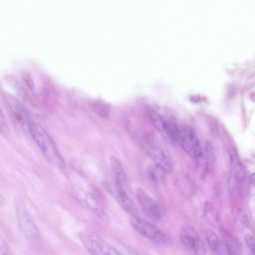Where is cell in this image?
<instances>
[{"label": "cell", "instance_id": "obj_23", "mask_svg": "<svg viewBox=\"0 0 255 255\" xmlns=\"http://www.w3.org/2000/svg\"><path fill=\"white\" fill-rule=\"evenodd\" d=\"M122 255H139L133 249L125 245H122L118 250Z\"/></svg>", "mask_w": 255, "mask_h": 255}, {"label": "cell", "instance_id": "obj_13", "mask_svg": "<svg viewBox=\"0 0 255 255\" xmlns=\"http://www.w3.org/2000/svg\"><path fill=\"white\" fill-rule=\"evenodd\" d=\"M221 231L228 255H241V246L238 241L223 227Z\"/></svg>", "mask_w": 255, "mask_h": 255}, {"label": "cell", "instance_id": "obj_15", "mask_svg": "<svg viewBox=\"0 0 255 255\" xmlns=\"http://www.w3.org/2000/svg\"><path fill=\"white\" fill-rule=\"evenodd\" d=\"M204 234L210 248L214 252H219L221 249L222 243L217 234L210 229H206Z\"/></svg>", "mask_w": 255, "mask_h": 255}, {"label": "cell", "instance_id": "obj_3", "mask_svg": "<svg viewBox=\"0 0 255 255\" xmlns=\"http://www.w3.org/2000/svg\"><path fill=\"white\" fill-rule=\"evenodd\" d=\"M14 206L20 232L27 239L35 241L38 238V231L24 201L20 197H16Z\"/></svg>", "mask_w": 255, "mask_h": 255}, {"label": "cell", "instance_id": "obj_17", "mask_svg": "<svg viewBox=\"0 0 255 255\" xmlns=\"http://www.w3.org/2000/svg\"><path fill=\"white\" fill-rule=\"evenodd\" d=\"M150 178L154 182H163L165 178L166 173L163 170L157 165L154 164L150 166L148 169Z\"/></svg>", "mask_w": 255, "mask_h": 255}, {"label": "cell", "instance_id": "obj_22", "mask_svg": "<svg viewBox=\"0 0 255 255\" xmlns=\"http://www.w3.org/2000/svg\"><path fill=\"white\" fill-rule=\"evenodd\" d=\"M0 255H13L7 244L0 237Z\"/></svg>", "mask_w": 255, "mask_h": 255}, {"label": "cell", "instance_id": "obj_18", "mask_svg": "<svg viewBox=\"0 0 255 255\" xmlns=\"http://www.w3.org/2000/svg\"><path fill=\"white\" fill-rule=\"evenodd\" d=\"M94 112L103 118H107L109 117L110 110L109 107L100 103H94L92 106Z\"/></svg>", "mask_w": 255, "mask_h": 255}, {"label": "cell", "instance_id": "obj_11", "mask_svg": "<svg viewBox=\"0 0 255 255\" xmlns=\"http://www.w3.org/2000/svg\"><path fill=\"white\" fill-rule=\"evenodd\" d=\"M230 166L231 173L238 182L242 181L246 175V168L238 154L234 150L230 153Z\"/></svg>", "mask_w": 255, "mask_h": 255}, {"label": "cell", "instance_id": "obj_16", "mask_svg": "<svg viewBox=\"0 0 255 255\" xmlns=\"http://www.w3.org/2000/svg\"><path fill=\"white\" fill-rule=\"evenodd\" d=\"M203 214L208 221L213 223H219V215L213 204L209 201H206L204 204Z\"/></svg>", "mask_w": 255, "mask_h": 255}, {"label": "cell", "instance_id": "obj_8", "mask_svg": "<svg viewBox=\"0 0 255 255\" xmlns=\"http://www.w3.org/2000/svg\"><path fill=\"white\" fill-rule=\"evenodd\" d=\"M142 143L145 149L154 161L166 173L172 170L171 165L161 147L155 141L149 138H144Z\"/></svg>", "mask_w": 255, "mask_h": 255}, {"label": "cell", "instance_id": "obj_2", "mask_svg": "<svg viewBox=\"0 0 255 255\" xmlns=\"http://www.w3.org/2000/svg\"><path fill=\"white\" fill-rule=\"evenodd\" d=\"M79 238L91 255H122L118 249L93 231L89 229L82 231L79 234Z\"/></svg>", "mask_w": 255, "mask_h": 255}, {"label": "cell", "instance_id": "obj_20", "mask_svg": "<svg viewBox=\"0 0 255 255\" xmlns=\"http://www.w3.org/2000/svg\"><path fill=\"white\" fill-rule=\"evenodd\" d=\"M244 239L248 248L254 255L255 252V244L254 236L250 234H247L244 236Z\"/></svg>", "mask_w": 255, "mask_h": 255}, {"label": "cell", "instance_id": "obj_5", "mask_svg": "<svg viewBox=\"0 0 255 255\" xmlns=\"http://www.w3.org/2000/svg\"><path fill=\"white\" fill-rule=\"evenodd\" d=\"M180 238L183 246L193 255H205L206 248L201 237L191 226L185 225L180 231Z\"/></svg>", "mask_w": 255, "mask_h": 255}, {"label": "cell", "instance_id": "obj_1", "mask_svg": "<svg viewBox=\"0 0 255 255\" xmlns=\"http://www.w3.org/2000/svg\"><path fill=\"white\" fill-rule=\"evenodd\" d=\"M29 132L47 160L52 164L62 168L64 163L62 156L47 132L40 125L32 122Z\"/></svg>", "mask_w": 255, "mask_h": 255}, {"label": "cell", "instance_id": "obj_10", "mask_svg": "<svg viewBox=\"0 0 255 255\" xmlns=\"http://www.w3.org/2000/svg\"><path fill=\"white\" fill-rule=\"evenodd\" d=\"M120 206L131 216H138V209L135 203L121 186L115 182V191L112 192Z\"/></svg>", "mask_w": 255, "mask_h": 255}, {"label": "cell", "instance_id": "obj_25", "mask_svg": "<svg viewBox=\"0 0 255 255\" xmlns=\"http://www.w3.org/2000/svg\"><path fill=\"white\" fill-rule=\"evenodd\" d=\"M5 203L4 197L0 194V207L3 206Z\"/></svg>", "mask_w": 255, "mask_h": 255}, {"label": "cell", "instance_id": "obj_12", "mask_svg": "<svg viewBox=\"0 0 255 255\" xmlns=\"http://www.w3.org/2000/svg\"><path fill=\"white\" fill-rule=\"evenodd\" d=\"M110 163L115 175V182L126 190L128 185V180L121 164L114 156L110 157Z\"/></svg>", "mask_w": 255, "mask_h": 255}, {"label": "cell", "instance_id": "obj_19", "mask_svg": "<svg viewBox=\"0 0 255 255\" xmlns=\"http://www.w3.org/2000/svg\"><path fill=\"white\" fill-rule=\"evenodd\" d=\"M0 133L4 137L8 136L10 131L4 115L0 106Z\"/></svg>", "mask_w": 255, "mask_h": 255}, {"label": "cell", "instance_id": "obj_21", "mask_svg": "<svg viewBox=\"0 0 255 255\" xmlns=\"http://www.w3.org/2000/svg\"><path fill=\"white\" fill-rule=\"evenodd\" d=\"M22 79L25 84L30 89H34V82L31 75L26 71H23L21 74Z\"/></svg>", "mask_w": 255, "mask_h": 255}, {"label": "cell", "instance_id": "obj_7", "mask_svg": "<svg viewBox=\"0 0 255 255\" xmlns=\"http://www.w3.org/2000/svg\"><path fill=\"white\" fill-rule=\"evenodd\" d=\"M135 194L138 203L144 214L153 221H159L161 218V213L155 201L140 187L136 189Z\"/></svg>", "mask_w": 255, "mask_h": 255}, {"label": "cell", "instance_id": "obj_24", "mask_svg": "<svg viewBox=\"0 0 255 255\" xmlns=\"http://www.w3.org/2000/svg\"><path fill=\"white\" fill-rule=\"evenodd\" d=\"M206 151L208 157L211 161H215V152L214 150V148L212 143L209 141H207L205 145Z\"/></svg>", "mask_w": 255, "mask_h": 255}, {"label": "cell", "instance_id": "obj_26", "mask_svg": "<svg viewBox=\"0 0 255 255\" xmlns=\"http://www.w3.org/2000/svg\"><path fill=\"white\" fill-rule=\"evenodd\" d=\"M254 175H255V174L253 173L251 175V176H250L251 181H252L253 183H254V180H255Z\"/></svg>", "mask_w": 255, "mask_h": 255}, {"label": "cell", "instance_id": "obj_6", "mask_svg": "<svg viewBox=\"0 0 255 255\" xmlns=\"http://www.w3.org/2000/svg\"><path fill=\"white\" fill-rule=\"evenodd\" d=\"M181 143L183 150L190 157L196 159L202 157L199 140L192 127H186L183 129L181 134Z\"/></svg>", "mask_w": 255, "mask_h": 255}, {"label": "cell", "instance_id": "obj_9", "mask_svg": "<svg viewBox=\"0 0 255 255\" xmlns=\"http://www.w3.org/2000/svg\"><path fill=\"white\" fill-rule=\"evenodd\" d=\"M6 101L15 118L21 126L29 132L32 121L28 109L20 101L10 94L6 96Z\"/></svg>", "mask_w": 255, "mask_h": 255}, {"label": "cell", "instance_id": "obj_4", "mask_svg": "<svg viewBox=\"0 0 255 255\" xmlns=\"http://www.w3.org/2000/svg\"><path fill=\"white\" fill-rule=\"evenodd\" d=\"M129 223L137 233L151 241L162 245L170 243V239L166 234L154 225L138 216H131Z\"/></svg>", "mask_w": 255, "mask_h": 255}, {"label": "cell", "instance_id": "obj_14", "mask_svg": "<svg viewBox=\"0 0 255 255\" xmlns=\"http://www.w3.org/2000/svg\"><path fill=\"white\" fill-rule=\"evenodd\" d=\"M148 114L151 122L154 127L167 140L166 123L164 117L152 110L148 111Z\"/></svg>", "mask_w": 255, "mask_h": 255}]
</instances>
